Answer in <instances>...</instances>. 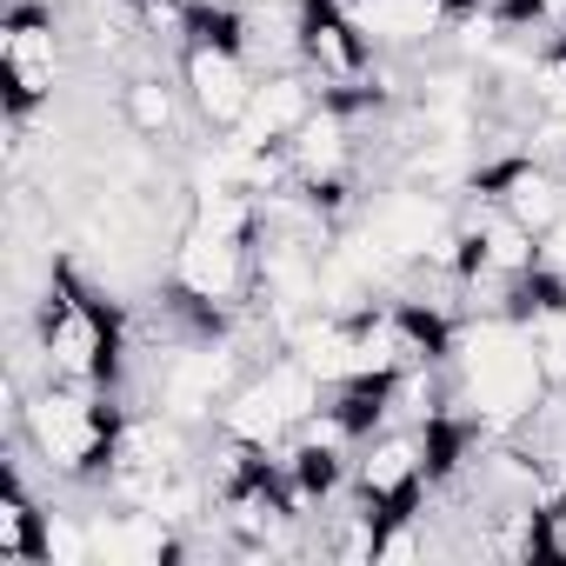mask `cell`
Here are the masks:
<instances>
[{"label": "cell", "instance_id": "obj_1", "mask_svg": "<svg viewBox=\"0 0 566 566\" xmlns=\"http://www.w3.org/2000/svg\"><path fill=\"white\" fill-rule=\"evenodd\" d=\"M447 367H453V407L486 433L526 427L553 394L539 374V347L513 314H473L467 327H453Z\"/></svg>", "mask_w": 566, "mask_h": 566}, {"label": "cell", "instance_id": "obj_2", "mask_svg": "<svg viewBox=\"0 0 566 566\" xmlns=\"http://www.w3.org/2000/svg\"><path fill=\"white\" fill-rule=\"evenodd\" d=\"M120 407L94 387H61L48 380L41 394H21V374H14V433L21 447L54 473V480H107V460H114V440H120Z\"/></svg>", "mask_w": 566, "mask_h": 566}, {"label": "cell", "instance_id": "obj_3", "mask_svg": "<svg viewBox=\"0 0 566 566\" xmlns=\"http://www.w3.org/2000/svg\"><path fill=\"white\" fill-rule=\"evenodd\" d=\"M41 360H48V380H61V387L114 394L120 334H114V314L81 287L74 273L48 280V301H41Z\"/></svg>", "mask_w": 566, "mask_h": 566}, {"label": "cell", "instance_id": "obj_4", "mask_svg": "<svg viewBox=\"0 0 566 566\" xmlns=\"http://www.w3.org/2000/svg\"><path fill=\"white\" fill-rule=\"evenodd\" d=\"M174 294H187L193 307H213V314H233L247 294H253V233H220V227H200L187 220L174 233Z\"/></svg>", "mask_w": 566, "mask_h": 566}, {"label": "cell", "instance_id": "obj_5", "mask_svg": "<svg viewBox=\"0 0 566 566\" xmlns=\"http://www.w3.org/2000/svg\"><path fill=\"white\" fill-rule=\"evenodd\" d=\"M294 54L307 61V74L321 81V94H354L374 81V41L360 34V21L347 14V0H301L294 14Z\"/></svg>", "mask_w": 566, "mask_h": 566}, {"label": "cell", "instance_id": "obj_6", "mask_svg": "<svg viewBox=\"0 0 566 566\" xmlns=\"http://www.w3.org/2000/svg\"><path fill=\"white\" fill-rule=\"evenodd\" d=\"M180 87H187V107L200 114V127L233 134L240 114H247V101H253V87H260V74H253V61H247L240 41L193 34L180 48Z\"/></svg>", "mask_w": 566, "mask_h": 566}, {"label": "cell", "instance_id": "obj_7", "mask_svg": "<svg viewBox=\"0 0 566 566\" xmlns=\"http://www.w3.org/2000/svg\"><path fill=\"white\" fill-rule=\"evenodd\" d=\"M453 220H460L453 193L420 187V180H400V187H380V193L360 200V227H367L380 247H394L407 266H420V260L433 253V240H440Z\"/></svg>", "mask_w": 566, "mask_h": 566}, {"label": "cell", "instance_id": "obj_8", "mask_svg": "<svg viewBox=\"0 0 566 566\" xmlns=\"http://www.w3.org/2000/svg\"><path fill=\"white\" fill-rule=\"evenodd\" d=\"M0 74H8V114H34L54 101L61 81V28L48 8L21 0L8 14V34H0Z\"/></svg>", "mask_w": 566, "mask_h": 566}, {"label": "cell", "instance_id": "obj_9", "mask_svg": "<svg viewBox=\"0 0 566 566\" xmlns=\"http://www.w3.org/2000/svg\"><path fill=\"white\" fill-rule=\"evenodd\" d=\"M213 427L227 433V440H240V447H253V453H280L294 440V407H287V394L273 387V374L266 367H253L227 400H220V413H213Z\"/></svg>", "mask_w": 566, "mask_h": 566}, {"label": "cell", "instance_id": "obj_10", "mask_svg": "<svg viewBox=\"0 0 566 566\" xmlns=\"http://www.w3.org/2000/svg\"><path fill=\"white\" fill-rule=\"evenodd\" d=\"M287 160H294V180H301V187H334V180H354L360 140H354L347 107H340V101H321V107L294 127Z\"/></svg>", "mask_w": 566, "mask_h": 566}, {"label": "cell", "instance_id": "obj_11", "mask_svg": "<svg viewBox=\"0 0 566 566\" xmlns=\"http://www.w3.org/2000/svg\"><path fill=\"white\" fill-rule=\"evenodd\" d=\"M347 14L360 21V34L374 48L413 54V48H427V41L460 28V0H347Z\"/></svg>", "mask_w": 566, "mask_h": 566}, {"label": "cell", "instance_id": "obj_12", "mask_svg": "<svg viewBox=\"0 0 566 566\" xmlns=\"http://www.w3.org/2000/svg\"><path fill=\"white\" fill-rule=\"evenodd\" d=\"M314 87H321L314 74H260V87H253V101H247V114H240V127L227 140H240V147H280V140H294V127L327 101Z\"/></svg>", "mask_w": 566, "mask_h": 566}, {"label": "cell", "instance_id": "obj_13", "mask_svg": "<svg viewBox=\"0 0 566 566\" xmlns=\"http://www.w3.org/2000/svg\"><path fill=\"white\" fill-rule=\"evenodd\" d=\"M120 120H127V134H140V140H167V134L180 127V87H174L167 74H134V81L120 87Z\"/></svg>", "mask_w": 566, "mask_h": 566}, {"label": "cell", "instance_id": "obj_14", "mask_svg": "<svg viewBox=\"0 0 566 566\" xmlns=\"http://www.w3.org/2000/svg\"><path fill=\"white\" fill-rule=\"evenodd\" d=\"M200 8H247V0H200Z\"/></svg>", "mask_w": 566, "mask_h": 566}]
</instances>
